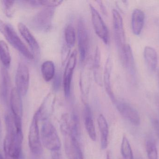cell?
I'll use <instances>...</instances> for the list:
<instances>
[{
	"label": "cell",
	"mask_w": 159,
	"mask_h": 159,
	"mask_svg": "<svg viewBox=\"0 0 159 159\" xmlns=\"http://www.w3.org/2000/svg\"><path fill=\"white\" fill-rule=\"evenodd\" d=\"M120 152L123 159H134L130 144L126 136H123L122 138L120 146Z\"/></svg>",
	"instance_id": "cell-24"
},
{
	"label": "cell",
	"mask_w": 159,
	"mask_h": 159,
	"mask_svg": "<svg viewBox=\"0 0 159 159\" xmlns=\"http://www.w3.org/2000/svg\"><path fill=\"white\" fill-rule=\"evenodd\" d=\"M146 148L149 159H158L157 149L156 143L152 139H149L146 142Z\"/></svg>",
	"instance_id": "cell-26"
},
{
	"label": "cell",
	"mask_w": 159,
	"mask_h": 159,
	"mask_svg": "<svg viewBox=\"0 0 159 159\" xmlns=\"http://www.w3.org/2000/svg\"><path fill=\"white\" fill-rule=\"evenodd\" d=\"M60 129L63 135L70 132V118L68 114L62 115L60 120Z\"/></svg>",
	"instance_id": "cell-29"
},
{
	"label": "cell",
	"mask_w": 159,
	"mask_h": 159,
	"mask_svg": "<svg viewBox=\"0 0 159 159\" xmlns=\"http://www.w3.org/2000/svg\"><path fill=\"white\" fill-rule=\"evenodd\" d=\"M111 60L110 58H108L107 61L106 65L105 71V83L106 88L107 91L110 96V99L112 100L114 103L116 102V100L114 96V94L111 90L110 85V76L111 72Z\"/></svg>",
	"instance_id": "cell-23"
},
{
	"label": "cell",
	"mask_w": 159,
	"mask_h": 159,
	"mask_svg": "<svg viewBox=\"0 0 159 159\" xmlns=\"http://www.w3.org/2000/svg\"><path fill=\"white\" fill-rule=\"evenodd\" d=\"M144 13L143 10L135 8L133 11L131 16V27L133 32L139 35L142 32L145 23Z\"/></svg>",
	"instance_id": "cell-15"
},
{
	"label": "cell",
	"mask_w": 159,
	"mask_h": 159,
	"mask_svg": "<svg viewBox=\"0 0 159 159\" xmlns=\"http://www.w3.org/2000/svg\"><path fill=\"white\" fill-rule=\"evenodd\" d=\"M1 85L0 87V96L3 101L6 102L7 100L10 87V76L6 68H1Z\"/></svg>",
	"instance_id": "cell-19"
},
{
	"label": "cell",
	"mask_w": 159,
	"mask_h": 159,
	"mask_svg": "<svg viewBox=\"0 0 159 159\" xmlns=\"http://www.w3.org/2000/svg\"><path fill=\"white\" fill-rule=\"evenodd\" d=\"M78 48L80 60H85L89 49V36L85 23L82 19L79 20L78 23Z\"/></svg>",
	"instance_id": "cell-10"
},
{
	"label": "cell",
	"mask_w": 159,
	"mask_h": 159,
	"mask_svg": "<svg viewBox=\"0 0 159 159\" xmlns=\"http://www.w3.org/2000/svg\"><path fill=\"white\" fill-rule=\"evenodd\" d=\"M70 133L78 138L80 133L79 117L75 113H73L70 118Z\"/></svg>",
	"instance_id": "cell-25"
},
{
	"label": "cell",
	"mask_w": 159,
	"mask_h": 159,
	"mask_svg": "<svg viewBox=\"0 0 159 159\" xmlns=\"http://www.w3.org/2000/svg\"><path fill=\"white\" fill-rule=\"evenodd\" d=\"M42 76L46 82L51 81L55 74V66L54 63L50 60L46 61L41 67Z\"/></svg>",
	"instance_id": "cell-22"
},
{
	"label": "cell",
	"mask_w": 159,
	"mask_h": 159,
	"mask_svg": "<svg viewBox=\"0 0 159 159\" xmlns=\"http://www.w3.org/2000/svg\"><path fill=\"white\" fill-rule=\"evenodd\" d=\"M100 135H101V147L104 150L108 146V124L105 117L102 115H100L97 119Z\"/></svg>",
	"instance_id": "cell-20"
},
{
	"label": "cell",
	"mask_w": 159,
	"mask_h": 159,
	"mask_svg": "<svg viewBox=\"0 0 159 159\" xmlns=\"http://www.w3.org/2000/svg\"><path fill=\"white\" fill-rule=\"evenodd\" d=\"M107 159H110V155L109 152H107Z\"/></svg>",
	"instance_id": "cell-36"
},
{
	"label": "cell",
	"mask_w": 159,
	"mask_h": 159,
	"mask_svg": "<svg viewBox=\"0 0 159 159\" xmlns=\"http://www.w3.org/2000/svg\"><path fill=\"white\" fill-rule=\"evenodd\" d=\"M61 78L60 75L59 74H57L54 79L53 87H54V89L56 91L58 90L60 87L61 82Z\"/></svg>",
	"instance_id": "cell-32"
},
{
	"label": "cell",
	"mask_w": 159,
	"mask_h": 159,
	"mask_svg": "<svg viewBox=\"0 0 159 159\" xmlns=\"http://www.w3.org/2000/svg\"><path fill=\"white\" fill-rule=\"evenodd\" d=\"M55 103V98L51 94L46 97L41 106L36 112L39 120H47L52 115Z\"/></svg>",
	"instance_id": "cell-14"
},
{
	"label": "cell",
	"mask_w": 159,
	"mask_h": 159,
	"mask_svg": "<svg viewBox=\"0 0 159 159\" xmlns=\"http://www.w3.org/2000/svg\"><path fill=\"white\" fill-rule=\"evenodd\" d=\"M65 38L66 44L71 47L74 45L75 43V32L74 28L72 25H69L65 30Z\"/></svg>",
	"instance_id": "cell-27"
},
{
	"label": "cell",
	"mask_w": 159,
	"mask_h": 159,
	"mask_svg": "<svg viewBox=\"0 0 159 159\" xmlns=\"http://www.w3.org/2000/svg\"><path fill=\"white\" fill-rule=\"evenodd\" d=\"M54 7H45L31 21V26L36 30L47 31L50 29L55 14Z\"/></svg>",
	"instance_id": "cell-3"
},
{
	"label": "cell",
	"mask_w": 159,
	"mask_h": 159,
	"mask_svg": "<svg viewBox=\"0 0 159 159\" xmlns=\"http://www.w3.org/2000/svg\"><path fill=\"white\" fill-rule=\"evenodd\" d=\"M84 119L85 129L88 135L93 141H96V134L93 119L91 110L89 105L86 104L84 109Z\"/></svg>",
	"instance_id": "cell-18"
},
{
	"label": "cell",
	"mask_w": 159,
	"mask_h": 159,
	"mask_svg": "<svg viewBox=\"0 0 159 159\" xmlns=\"http://www.w3.org/2000/svg\"><path fill=\"white\" fill-rule=\"evenodd\" d=\"M63 1L58 0H43L41 1L42 6L45 7H55L58 6L62 3Z\"/></svg>",
	"instance_id": "cell-30"
},
{
	"label": "cell",
	"mask_w": 159,
	"mask_h": 159,
	"mask_svg": "<svg viewBox=\"0 0 159 159\" xmlns=\"http://www.w3.org/2000/svg\"><path fill=\"white\" fill-rule=\"evenodd\" d=\"M39 120L38 116L35 113L31 123L29 133V147L32 153L35 156H40L43 152V144L38 126Z\"/></svg>",
	"instance_id": "cell-4"
},
{
	"label": "cell",
	"mask_w": 159,
	"mask_h": 159,
	"mask_svg": "<svg viewBox=\"0 0 159 159\" xmlns=\"http://www.w3.org/2000/svg\"><path fill=\"white\" fill-rule=\"evenodd\" d=\"M0 32L7 42L25 58L29 60L34 59L33 54L19 37L13 26L9 23H5L1 18Z\"/></svg>",
	"instance_id": "cell-1"
},
{
	"label": "cell",
	"mask_w": 159,
	"mask_h": 159,
	"mask_svg": "<svg viewBox=\"0 0 159 159\" xmlns=\"http://www.w3.org/2000/svg\"><path fill=\"white\" fill-rule=\"evenodd\" d=\"M115 104L117 109L124 118L135 126L140 125V115L134 107L127 103L120 101H116Z\"/></svg>",
	"instance_id": "cell-9"
},
{
	"label": "cell",
	"mask_w": 159,
	"mask_h": 159,
	"mask_svg": "<svg viewBox=\"0 0 159 159\" xmlns=\"http://www.w3.org/2000/svg\"><path fill=\"white\" fill-rule=\"evenodd\" d=\"M20 2L24 5L31 7H36L42 6L41 1H22Z\"/></svg>",
	"instance_id": "cell-31"
},
{
	"label": "cell",
	"mask_w": 159,
	"mask_h": 159,
	"mask_svg": "<svg viewBox=\"0 0 159 159\" xmlns=\"http://www.w3.org/2000/svg\"><path fill=\"white\" fill-rule=\"evenodd\" d=\"M0 60L5 68L7 69L10 67L11 58L9 47L3 40L0 41Z\"/></svg>",
	"instance_id": "cell-21"
},
{
	"label": "cell",
	"mask_w": 159,
	"mask_h": 159,
	"mask_svg": "<svg viewBox=\"0 0 159 159\" xmlns=\"http://www.w3.org/2000/svg\"><path fill=\"white\" fill-rule=\"evenodd\" d=\"M153 126H154V129L157 133V135L159 138V121L157 119H155L153 120Z\"/></svg>",
	"instance_id": "cell-34"
},
{
	"label": "cell",
	"mask_w": 159,
	"mask_h": 159,
	"mask_svg": "<svg viewBox=\"0 0 159 159\" xmlns=\"http://www.w3.org/2000/svg\"><path fill=\"white\" fill-rule=\"evenodd\" d=\"M0 159H5L3 157L2 155L0 153Z\"/></svg>",
	"instance_id": "cell-38"
},
{
	"label": "cell",
	"mask_w": 159,
	"mask_h": 159,
	"mask_svg": "<svg viewBox=\"0 0 159 159\" xmlns=\"http://www.w3.org/2000/svg\"><path fill=\"white\" fill-rule=\"evenodd\" d=\"M113 18L115 39L120 54L127 45L123 19L119 11L115 9L113 10Z\"/></svg>",
	"instance_id": "cell-5"
},
{
	"label": "cell",
	"mask_w": 159,
	"mask_h": 159,
	"mask_svg": "<svg viewBox=\"0 0 159 159\" xmlns=\"http://www.w3.org/2000/svg\"><path fill=\"white\" fill-rule=\"evenodd\" d=\"M41 138L43 145L51 152L60 150L61 143L56 128L47 120L42 125Z\"/></svg>",
	"instance_id": "cell-2"
},
{
	"label": "cell",
	"mask_w": 159,
	"mask_h": 159,
	"mask_svg": "<svg viewBox=\"0 0 159 159\" xmlns=\"http://www.w3.org/2000/svg\"><path fill=\"white\" fill-rule=\"evenodd\" d=\"M1 5L3 11L6 16L8 18H12L14 14V4L15 2L12 0H2L1 1Z\"/></svg>",
	"instance_id": "cell-28"
},
{
	"label": "cell",
	"mask_w": 159,
	"mask_h": 159,
	"mask_svg": "<svg viewBox=\"0 0 159 159\" xmlns=\"http://www.w3.org/2000/svg\"><path fill=\"white\" fill-rule=\"evenodd\" d=\"M64 135V148L69 159H84L78 138L70 133Z\"/></svg>",
	"instance_id": "cell-8"
},
{
	"label": "cell",
	"mask_w": 159,
	"mask_h": 159,
	"mask_svg": "<svg viewBox=\"0 0 159 159\" xmlns=\"http://www.w3.org/2000/svg\"><path fill=\"white\" fill-rule=\"evenodd\" d=\"M157 76H158V81L159 86V67L158 68V70Z\"/></svg>",
	"instance_id": "cell-37"
},
{
	"label": "cell",
	"mask_w": 159,
	"mask_h": 159,
	"mask_svg": "<svg viewBox=\"0 0 159 159\" xmlns=\"http://www.w3.org/2000/svg\"><path fill=\"white\" fill-rule=\"evenodd\" d=\"M30 72L29 68L23 63L19 64L16 75V88L21 96L27 94L30 85Z\"/></svg>",
	"instance_id": "cell-7"
},
{
	"label": "cell",
	"mask_w": 159,
	"mask_h": 159,
	"mask_svg": "<svg viewBox=\"0 0 159 159\" xmlns=\"http://www.w3.org/2000/svg\"><path fill=\"white\" fill-rule=\"evenodd\" d=\"M143 56L148 69L151 72H155L158 64V57L155 49L148 46L145 47L144 49Z\"/></svg>",
	"instance_id": "cell-17"
},
{
	"label": "cell",
	"mask_w": 159,
	"mask_h": 159,
	"mask_svg": "<svg viewBox=\"0 0 159 159\" xmlns=\"http://www.w3.org/2000/svg\"><path fill=\"white\" fill-rule=\"evenodd\" d=\"M18 29L20 33L30 48L34 56H38L40 52V47L39 44L28 27L23 23L18 24Z\"/></svg>",
	"instance_id": "cell-12"
},
{
	"label": "cell",
	"mask_w": 159,
	"mask_h": 159,
	"mask_svg": "<svg viewBox=\"0 0 159 159\" xmlns=\"http://www.w3.org/2000/svg\"><path fill=\"white\" fill-rule=\"evenodd\" d=\"M120 55L123 65L128 70L132 79L134 80L136 77V68L130 46L126 45L124 50Z\"/></svg>",
	"instance_id": "cell-13"
},
{
	"label": "cell",
	"mask_w": 159,
	"mask_h": 159,
	"mask_svg": "<svg viewBox=\"0 0 159 159\" xmlns=\"http://www.w3.org/2000/svg\"><path fill=\"white\" fill-rule=\"evenodd\" d=\"M90 8L94 31L103 42L107 44L109 43V35L107 25L97 9L92 5H90Z\"/></svg>",
	"instance_id": "cell-6"
},
{
	"label": "cell",
	"mask_w": 159,
	"mask_h": 159,
	"mask_svg": "<svg viewBox=\"0 0 159 159\" xmlns=\"http://www.w3.org/2000/svg\"><path fill=\"white\" fill-rule=\"evenodd\" d=\"M21 96L16 87L12 89L10 93V98L11 110L14 117L21 118L22 115V104Z\"/></svg>",
	"instance_id": "cell-16"
},
{
	"label": "cell",
	"mask_w": 159,
	"mask_h": 159,
	"mask_svg": "<svg viewBox=\"0 0 159 159\" xmlns=\"http://www.w3.org/2000/svg\"><path fill=\"white\" fill-rule=\"evenodd\" d=\"M52 159H63L60 150L51 152Z\"/></svg>",
	"instance_id": "cell-33"
},
{
	"label": "cell",
	"mask_w": 159,
	"mask_h": 159,
	"mask_svg": "<svg viewBox=\"0 0 159 159\" xmlns=\"http://www.w3.org/2000/svg\"><path fill=\"white\" fill-rule=\"evenodd\" d=\"M76 51L73 52L68 60L65 67L63 76V89L64 94L67 98L69 97L70 93L73 74L76 63Z\"/></svg>",
	"instance_id": "cell-11"
},
{
	"label": "cell",
	"mask_w": 159,
	"mask_h": 159,
	"mask_svg": "<svg viewBox=\"0 0 159 159\" xmlns=\"http://www.w3.org/2000/svg\"><path fill=\"white\" fill-rule=\"evenodd\" d=\"M6 159H20L19 158L14 157H6Z\"/></svg>",
	"instance_id": "cell-35"
}]
</instances>
